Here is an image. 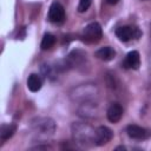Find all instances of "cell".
I'll use <instances>...</instances> for the list:
<instances>
[{"mask_svg": "<svg viewBox=\"0 0 151 151\" xmlns=\"http://www.w3.org/2000/svg\"><path fill=\"white\" fill-rule=\"evenodd\" d=\"M73 140L81 146H91L96 144V130L85 123H74L72 125Z\"/></svg>", "mask_w": 151, "mask_h": 151, "instance_id": "6da1fadb", "label": "cell"}, {"mask_svg": "<svg viewBox=\"0 0 151 151\" xmlns=\"http://www.w3.org/2000/svg\"><path fill=\"white\" fill-rule=\"evenodd\" d=\"M31 129L32 132L38 137V139H46L53 136L55 131V123L52 118L39 117L32 120Z\"/></svg>", "mask_w": 151, "mask_h": 151, "instance_id": "7a4b0ae2", "label": "cell"}, {"mask_svg": "<svg viewBox=\"0 0 151 151\" xmlns=\"http://www.w3.org/2000/svg\"><path fill=\"white\" fill-rule=\"evenodd\" d=\"M101 35H103L101 26L98 22H91L84 28L81 37L86 42H97L100 40Z\"/></svg>", "mask_w": 151, "mask_h": 151, "instance_id": "3957f363", "label": "cell"}, {"mask_svg": "<svg viewBox=\"0 0 151 151\" xmlns=\"http://www.w3.org/2000/svg\"><path fill=\"white\" fill-rule=\"evenodd\" d=\"M116 35L120 41H129L132 38H138L140 35V32L137 27H131V26H120L116 29Z\"/></svg>", "mask_w": 151, "mask_h": 151, "instance_id": "277c9868", "label": "cell"}, {"mask_svg": "<svg viewBox=\"0 0 151 151\" xmlns=\"http://www.w3.org/2000/svg\"><path fill=\"white\" fill-rule=\"evenodd\" d=\"M65 19V9L59 2H53L48 9V20L53 24H60Z\"/></svg>", "mask_w": 151, "mask_h": 151, "instance_id": "5b68a950", "label": "cell"}, {"mask_svg": "<svg viewBox=\"0 0 151 151\" xmlns=\"http://www.w3.org/2000/svg\"><path fill=\"white\" fill-rule=\"evenodd\" d=\"M126 132H127V136L130 138H133V139H147L151 136L150 130L142 127V126H138V125H134V124L129 125L126 127Z\"/></svg>", "mask_w": 151, "mask_h": 151, "instance_id": "8992f818", "label": "cell"}, {"mask_svg": "<svg viewBox=\"0 0 151 151\" xmlns=\"http://www.w3.org/2000/svg\"><path fill=\"white\" fill-rule=\"evenodd\" d=\"M113 137V132L107 126H99L96 130V145L101 146L104 144H107Z\"/></svg>", "mask_w": 151, "mask_h": 151, "instance_id": "52a82bcc", "label": "cell"}, {"mask_svg": "<svg viewBox=\"0 0 151 151\" xmlns=\"http://www.w3.org/2000/svg\"><path fill=\"white\" fill-rule=\"evenodd\" d=\"M123 66L125 68H130V70H137L140 66V55L138 53V51H131L126 54L125 60L123 63Z\"/></svg>", "mask_w": 151, "mask_h": 151, "instance_id": "ba28073f", "label": "cell"}, {"mask_svg": "<svg viewBox=\"0 0 151 151\" xmlns=\"http://www.w3.org/2000/svg\"><path fill=\"white\" fill-rule=\"evenodd\" d=\"M106 116H107V119L111 122V123H118L123 116V107L114 103L112 104L109 109H107V112H106Z\"/></svg>", "mask_w": 151, "mask_h": 151, "instance_id": "9c48e42d", "label": "cell"}, {"mask_svg": "<svg viewBox=\"0 0 151 151\" xmlns=\"http://www.w3.org/2000/svg\"><path fill=\"white\" fill-rule=\"evenodd\" d=\"M114 55H116V51L110 46H105L96 51V57L103 61H110L114 58Z\"/></svg>", "mask_w": 151, "mask_h": 151, "instance_id": "30bf717a", "label": "cell"}, {"mask_svg": "<svg viewBox=\"0 0 151 151\" xmlns=\"http://www.w3.org/2000/svg\"><path fill=\"white\" fill-rule=\"evenodd\" d=\"M41 85H42V81H41V78L38 74L32 73L27 78V88L31 92H38L41 88Z\"/></svg>", "mask_w": 151, "mask_h": 151, "instance_id": "8fae6325", "label": "cell"}, {"mask_svg": "<svg viewBox=\"0 0 151 151\" xmlns=\"http://www.w3.org/2000/svg\"><path fill=\"white\" fill-rule=\"evenodd\" d=\"M15 130H17L15 124H4L1 126V130H0V137H1V139L2 140L9 139L14 134Z\"/></svg>", "mask_w": 151, "mask_h": 151, "instance_id": "7c38bea8", "label": "cell"}, {"mask_svg": "<svg viewBox=\"0 0 151 151\" xmlns=\"http://www.w3.org/2000/svg\"><path fill=\"white\" fill-rule=\"evenodd\" d=\"M54 44H55V37L51 33H46L42 37L40 47H41V50H50Z\"/></svg>", "mask_w": 151, "mask_h": 151, "instance_id": "4fadbf2b", "label": "cell"}, {"mask_svg": "<svg viewBox=\"0 0 151 151\" xmlns=\"http://www.w3.org/2000/svg\"><path fill=\"white\" fill-rule=\"evenodd\" d=\"M91 4H92V0H80V1H79V5H78V11H79L80 13L87 11V9L90 8Z\"/></svg>", "mask_w": 151, "mask_h": 151, "instance_id": "5bb4252c", "label": "cell"}, {"mask_svg": "<svg viewBox=\"0 0 151 151\" xmlns=\"http://www.w3.org/2000/svg\"><path fill=\"white\" fill-rule=\"evenodd\" d=\"M118 1H119V0H106V2H107L109 5H116Z\"/></svg>", "mask_w": 151, "mask_h": 151, "instance_id": "9a60e30c", "label": "cell"}]
</instances>
